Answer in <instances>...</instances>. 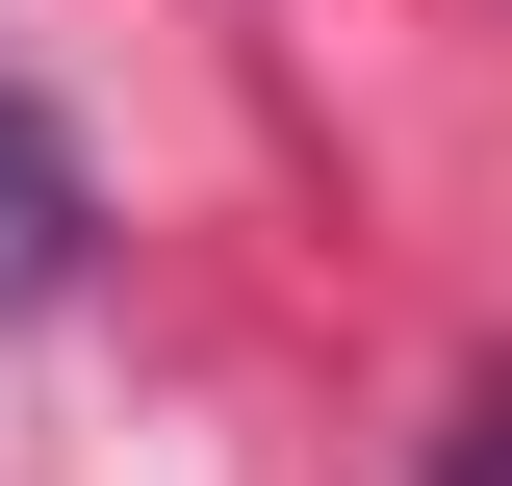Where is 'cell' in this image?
I'll return each mask as SVG.
<instances>
[{"instance_id": "obj_1", "label": "cell", "mask_w": 512, "mask_h": 486, "mask_svg": "<svg viewBox=\"0 0 512 486\" xmlns=\"http://www.w3.org/2000/svg\"><path fill=\"white\" fill-rule=\"evenodd\" d=\"M77 256H103V205H77L52 103H0V307H77Z\"/></svg>"}, {"instance_id": "obj_2", "label": "cell", "mask_w": 512, "mask_h": 486, "mask_svg": "<svg viewBox=\"0 0 512 486\" xmlns=\"http://www.w3.org/2000/svg\"><path fill=\"white\" fill-rule=\"evenodd\" d=\"M436 486H512V359L461 384V435H436Z\"/></svg>"}]
</instances>
